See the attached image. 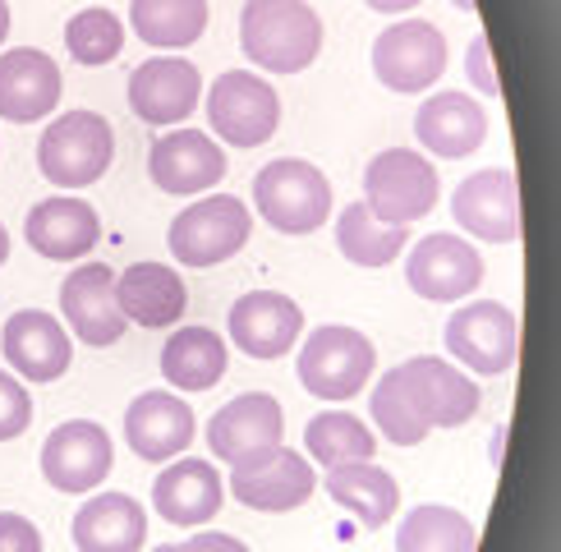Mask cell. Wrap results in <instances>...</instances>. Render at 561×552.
<instances>
[{"label": "cell", "instance_id": "6da1fadb", "mask_svg": "<svg viewBox=\"0 0 561 552\" xmlns=\"http://www.w3.org/2000/svg\"><path fill=\"white\" fill-rule=\"evenodd\" d=\"M240 46L267 74H299L322 51V19L309 0H244Z\"/></svg>", "mask_w": 561, "mask_h": 552}, {"label": "cell", "instance_id": "7a4b0ae2", "mask_svg": "<svg viewBox=\"0 0 561 552\" xmlns=\"http://www.w3.org/2000/svg\"><path fill=\"white\" fill-rule=\"evenodd\" d=\"M253 203L280 235H313L332 217V184L304 157H276L253 175Z\"/></svg>", "mask_w": 561, "mask_h": 552}, {"label": "cell", "instance_id": "3957f363", "mask_svg": "<svg viewBox=\"0 0 561 552\" xmlns=\"http://www.w3.org/2000/svg\"><path fill=\"white\" fill-rule=\"evenodd\" d=\"M115 157V134L98 111H65L37 138V171L60 189L98 184Z\"/></svg>", "mask_w": 561, "mask_h": 552}, {"label": "cell", "instance_id": "277c9868", "mask_svg": "<svg viewBox=\"0 0 561 552\" xmlns=\"http://www.w3.org/2000/svg\"><path fill=\"white\" fill-rule=\"evenodd\" d=\"M299 382L309 396L318 401H350L368 387L378 355H373V341L355 327H341V322H327L313 327L309 341L299 345Z\"/></svg>", "mask_w": 561, "mask_h": 552}, {"label": "cell", "instance_id": "5b68a950", "mask_svg": "<svg viewBox=\"0 0 561 552\" xmlns=\"http://www.w3.org/2000/svg\"><path fill=\"white\" fill-rule=\"evenodd\" d=\"M249 230H253L249 207L236 194H213L203 203H190L171 221L167 249L184 267H217L249 244Z\"/></svg>", "mask_w": 561, "mask_h": 552}, {"label": "cell", "instance_id": "8992f818", "mask_svg": "<svg viewBox=\"0 0 561 552\" xmlns=\"http://www.w3.org/2000/svg\"><path fill=\"white\" fill-rule=\"evenodd\" d=\"M364 203L387 226H414L437 203V171L414 148H387L364 171Z\"/></svg>", "mask_w": 561, "mask_h": 552}, {"label": "cell", "instance_id": "52a82bcc", "mask_svg": "<svg viewBox=\"0 0 561 552\" xmlns=\"http://www.w3.org/2000/svg\"><path fill=\"white\" fill-rule=\"evenodd\" d=\"M207 125H213L230 148H259L280 125V97L263 74L249 69H226L207 88Z\"/></svg>", "mask_w": 561, "mask_h": 552}, {"label": "cell", "instance_id": "ba28073f", "mask_svg": "<svg viewBox=\"0 0 561 552\" xmlns=\"http://www.w3.org/2000/svg\"><path fill=\"white\" fill-rule=\"evenodd\" d=\"M447 69V37L428 19H401L373 42V74L387 92H428Z\"/></svg>", "mask_w": 561, "mask_h": 552}, {"label": "cell", "instance_id": "9c48e42d", "mask_svg": "<svg viewBox=\"0 0 561 552\" xmlns=\"http://www.w3.org/2000/svg\"><path fill=\"white\" fill-rule=\"evenodd\" d=\"M401 391L410 410L424 419L428 428H460L479 414V387L474 378H465L456 364L437 359V355H419L396 368Z\"/></svg>", "mask_w": 561, "mask_h": 552}, {"label": "cell", "instance_id": "30bf717a", "mask_svg": "<svg viewBox=\"0 0 561 552\" xmlns=\"http://www.w3.org/2000/svg\"><path fill=\"white\" fill-rule=\"evenodd\" d=\"M313 488H318L313 460H304L290 447H272L230 470V493L249 511H272V516L295 511V506L313 497Z\"/></svg>", "mask_w": 561, "mask_h": 552}, {"label": "cell", "instance_id": "8fae6325", "mask_svg": "<svg viewBox=\"0 0 561 552\" xmlns=\"http://www.w3.org/2000/svg\"><path fill=\"white\" fill-rule=\"evenodd\" d=\"M111 465H115V442H111V433L92 419H69V424L51 428V437L42 442V474L56 493L79 497L88 488H98L111 474Z\"/></svg>", "mask_w": 561, "mask_h": 552}, {"label": "cell", "instance_id": "7c38bea8", "mask_svg": "<svg viewBox=\"0 0 561 552\" xmlns=\"http://www.w3.org/2000/svg\"><path fill=\"white\" fill-rule=\"evenodd\" d=\"M405 281H410V290L419 299H433V304H456V299L479 290L483 258H479V249L470 240L437 230V235H424L410 249Z\"/></svg>", "mask_w": 561, "mask_h": 552}, {"label": "cell", "instance_id": "4fadbf2b", "mask_svg": "<svg viewBox=\"0 0 561 552\" xmlns=\"http://www.w3.org/2000/svg\"><path fill=\"white\" fill-rule=\"evenodd\" d=\"M516 341H520L516 313L497 304V299H479V304H465L447 318V350L474 373L488 378L506 373L516 364Z\"/></svg>", "mask_w": 561, "mask_h": 552}, {"label": "cell", "instance_id": "5bb4252c", "mask_svg": "<svg viewBox=\"0 0 561 552\" xmlns=\"http://www.w3.org/2000/svg\"><path fill=\"white\" fill-rule=\"evenodd\" d=\"M203 74L184 56H152L129 74V111L144 125H184L198 111Z\"/></svg>", "mask_w": 561, "mask_h": 552}, {"label": "cell", "instance_id": "9a60e30c", "mask_svg": "<svg viewBox=\"0 0 561 552\" xmlns=\"http://www.w3.org/2000/svg\"><path fill=\"white\" fill-rule=\"evenodd\" d=\"M451 217L465 235L488 240V244H511L520 235L516 171L493 166V171H474L470 180H460L451 194Z\"/></svg>", "mask_w": 561, "mask_h": 552}, {"label": "cell", "instance_id": "2e32d148", "mask_svg": "<svg viewBox=\"0 0 561 552\" xmlns=\"http://www.w3.org/2000/svg\"><path fill=\"white\" fill-rule=\"evenodd\" d=\"M280 437H286V419H280V405L267 391H244V396L226 401L213 419H207V447H213V456L226 460L230 470L280 447Z\"/></svg>", "mask_w": 561, "mask_h": 552}, {"label": "cell", "instance_id": "e0dca14e", "mask_svg": "<svg viewBox=\"0 0 561 552\" xmlns=\"http://www.w3.org/2000/svg\"><path fill=\"white\" fill-rule=\"evenodd\" d=\"M60 313L69 322V332L83 345H92V350L115 345L129 327V318L121 313V299H115V272L106 263H83L65 276Z\"/></svg>", "mask_w": 561, "mask_h": 552}, {"label": "cell", "instance_id": "ac0fdd59", "mask_svg": "<svg viewBox=\"0 0 561 552\" xmlns=\"http://www.w3.org/2000/svg\"><path fill=\"white\" fill-rule=\"evenodd\" d=\"M226 327L236 350H244L249 359H280L286 350H295V341L304 332V313L280 290H249L230 304Z\"/></svg>", "mask_w": 561, "mask_h": 552}, {"label": "cell", "instance_id": "d6986e66", "mask_svg": "<svg viewBox=\"0 0 561 552\" xmlns=\"http://www.w3.org/2000/svg\"><path fill=\"white\" fill-rule=\"evenodd\" d=\"M148 175L161 194L190 198L221 184L226 175V152L207 138L203 129H171L148 148Z\"/></svg>", "mask_w": 561, "mask_h": 552}, {"label": "cell", "instance_id": "ffe728a7", "mask_svg": "<svg viewBox=\"0 0 561 552\" xmlns=\"http://www.w3.org/2000/svg\"><path fill=\"white\" fill-rule=\"evenodd\" d=\"M194 433H198L194 410L175 391H144L125 410V442L138 460H152V465L175 460L194 442Z\"/></svg>", "mask_w": 561, "mask_h": 552}, {"label": "cell", "instance_id": "44dd1931", "mask_svg": "<svg viewBox=\"0 0 561 552\" xmlns=\"http://www.w3.org/2000/svg\"><path fill=\"white\" fill-rule=\"evenodd\" d=\"M60 102V65L37 46H14L0 56V115L14 125H37Z\"/></svg>", "mask_w": 561, "mask_h": 552}, {"label": "cell", "instance_id": "7402d4cb", "mask_svg": "<svg viewBox=\"0 0 561 552\" xmlns=\"http://www.w3.org/2000/svg\"><path fill=\"white\" fill-rule=\"evenodd\" d=\"M0 350H5L10 368L28 382H56L69 359H75V345H69V332L46 309H23L5 322L0 332Z\"/></svg>", "mask_w": 561, "mask_h": 552}, {"label": "cell", "instance_id": "603a6c76", "mask_svg": "<svg viewBox=\"0 0 561 552\" xmlns=\"http://www.w3.org/2000/svg\"><path fill=\"white\" fill-rule=\"evenodd\" d=\"M115 299H121V313L134 327H175L190 309V290H184V276L175 267L161 263H134L125 272H115Z\"/></svg>", "mask_w": 561, "mask_h": 552}, {"label": "cell", "instance_id": "cb8c5ba5", "mask_svg": "<svg viewBox=\"0 0 561 552\" xmlns=\"http://www.w3.org/2000/svg\"><path fill=\"white\" fill-rule=\"evenodd\" d=\"M23 240L51 263H79L102 240V217L83 198H46L23 221Z\"/></svg>", "mask_w": 561, "mask_h": 552}, {"label": "cell", "instance_id": "d4e9b609", "mask_svg": "<svg viewBox=\"0 0 561 552\" xmlns=\"http://www.w3.org/2000/svg\"><path fill=\"white\" fill-rule=\"evenodd\" d=\"M414 134L433 157L456 161L483 148L488 138V115L470 92H433L414 115Z\"/></svg>", "mask_w": 561, "mask_h": 552}, {"label": "cell", "instance_id": "484cf974", "mask_svg": "<svg viewBox=\"0 0 561 552\" xmlns=\"http://www.w3.org/2000/svg\"><path fill=\"white\" fill-rule=\"evenodd\" d=\"M226 502V483L207 460H171L152 483V506L171 525H207Z\"/></svg>", "mask_w": 561, "mask_h": 552}, {"label": "cell", "instance_id": "4316f807", "mask_svg": "<svg viewBox=\"0 0 561 552\" xmlns=\"http://www.w3.org/2000/svg\"><path fill=\"white\" fill-rule=\"evenodd\" d=\"M144 539H148V516L129 493L88 497L75 516L79 552H138Z\"/></svg>", "mask_w": 561, "mask_h": 552}, {"label": "cell", "instance_id": "83f0119b", "mask_svg": "<svg viewBox=\"0 0 561 552\" xmlns=\"http://www.w3.org/2000/svg\"><path fill=\"white\" fill-rule=\"evenodd\" d=\"M327 497H332L341 511H350L364 529H382L396 506H401V488H396V479L373 465V460H350V465H332L327 470Z\"/></svg>", "mask_w": 561, "mask_h": 552}, {"label": "cell", "instance_id": "f1b7e54d", "mask_svg": "<svg viewBox=\"0 0 561 552\" xmlns=\"http://www.w3.org/2000/svg\"><path fill=\"white\" fill-rule=\"evenodd\" d=\"M161 378L180 391H207L226 378V341L213 327H180L161 345Z\"/></svg>", "mask_w": 561, "mask_h": 552}, {"label": "cell", "instance_id": "f546056e", "mask_svg": "<svg viewBox=\"0 0 561 552\" xmlns=\"http://www.w3.org/2000/svg\"><path fill=\"white\" fill-rule=\"evenodd\" d=\"M129 28L157 51H184L207 33V0H129Z\"/></svg>", "mask_w": 561, "mask_h": 552}, {"label": "cell", "instance_id": "4dcf8cb0", "mask_svg": "<svg viewBox=\"0 0 561 552\" xmlns=\"http://www.w3.org/2000/svg\"><path fill=\"white\" fill-rule=\"evenodd\" d=\"M405 244H410V226L378 221L368 212V203H345V212L336 217V249L355 267H387L391 258H401Z\"/></svg>", "mask_w": 561, "mask_h": 552}, {"label": "cell", "instance_id": "1f68e13d", "mask_svg": "<svg viewBox=\"0 0 561 552\" xmlns=\"http://www.w3.org/2000/svg\"><path fill=\"white\" fill-rule=\"evenodd\" d=\"M479 529L470 516L451 511V506H414V511L396 529V552H474Z\"/></svg>", "mask_w": 561, "mask_h": 552}, {"label": "cell", "instance_id": "d6a6232c", "mask_svg": "<svg viewBox=\"0 0 561 552\" xmlns=\"http://www.w3.org/2000/svg\"><path fill=\"white\" fill-rule=\"evenodd\" d=\"M304 447L318 465H350V460H373L378 451V437L364 419H355L350 410H322L304 424Z\"/></svg>", "mask_w": 561, "mask_h": 552}, {"label": "cell", "instance_id": "836d02e7", "mask_svg": "<svg viewBox=\"0 0 561 552\" xmlns=\"http://www.w3.org/2000/svg\"><path fill=\"white\" fill-rule=\"evenodd\" d=\"M65 46H69V56H75L79 65L102 69V65H111L115 56H121L125 23L106 5H88V10H79L75 19L65 23Z\"/></svg>", "mask_w": 561, "mask_h": 552}, {"label": "cell", "instance_id": "e575fe53", "mask_svg": "<svg viewBox=\"0 0 561 552\" xmlns=\"http://www.w3.org/2000/svg\"><path fill=\"white\" fill-rule=\"evenodd\" d=\"M368 410H373V424H378L382 437H387V442H396V447H419V442H424V437L433 433V428L410 410L405 391H401V378H396V368H387L382 382L373 387Z\"/></svg>", "mask_w": 561, "mask_h": 552}, {"label": "cell", "instance_id": "d590c367", "mask_svg": "<svg viewBox=\"0 0 561 552\" xmlns=\"http://www.w3.org/2000/svg\"><path fill=\"white\" fill-rule=\"evenodd\" d=\"M28 424H33V396H28V387H23L14 373L0 368V442H10V437L28 433Z\"/></svg>", "mask_w": 561, "mask_h": 552}, {"label": "cell", "instance_id": "8d00e7d4", "mask_svg": "<svg viewBox=\"0 0 561 552\" xmlns=\"http://www.w3.org/2000/svg\"><path fill=\"white\" fill-rule=\"evenodd\" d=\"M0 552H42V534L28 516L0 511Z\"/></svg>", "mask_w": 561, "mask_h": 552}, {"label": "cell", "instance_id": "74e56055", "mask_svg": "<svg viewBox=\"0 0 561 552\" xmlns=\"http://www.w3.org/2000/svg\"><path fill=\"white\" fill-rule=\"evenodd\" d=\"M465 69H470V83L479 92H488V97H497L502 83H497V69H493V46H488V37H474L470 51H465Z\"/></svg>", "mask_w": 561, "mask_h": 552}, {"label": "cell", "instance_id": "f35d334b", "mask_svg": "<svg viewBox=\"0 0 561 552\" xmlns=\"http://www.w3.org/2000/svg\"><path fill=\"white\" fill-rule=\"evenodd\" d=\"M175 552H249V543H240L236 534H194L175 543Z\"/></svg>", "mask_w": 561, "mask_h": 552}, {"label": "cell", "instance_id": "ab89813d", "mask_svg": "<svg viewBox=\"0 0 561 552\" xmlns=\"http://www.w3.org/2000/svg\"><path fill=\"white\" fill-rule=\"evenodd\" d=\"M368 10H378V14H405V10H414L419 0H364Z\"/></svg>", "mask_w": 561, "mask_h": 552}, {"label": "cell", "instance_id": "60d3db41", "mask_svg": "<svg viewBox=\"0 0 561 552\" xmlns=\"http://www.w3.org/2000/svg\"><path fill=\"white\" fill-rule=\"evenodd\" d=\"M5 258H10V230L0 221V267H5Z\"/></svg>", "mask_w": 561, "mask_h": 552}, {"label": "cell", "instance_id": "b9f144b4", "mask_svg": "<svg viewBox=\"0 0 561 552\" xmlns=\"http://www.w3.org/2000/svg\"><path fill=\"white\" fill-rule=\"evenodd\" d=\"M5 37H10V5L0 0V42H5Z\"/></svg>", "mask_w": 561, "mask_h": 552}, {"label": "cell", "instance_id": "7bdbcfd3", "mask_svg": "<svg viewBox=\"0 0 561 552\" xmlns=\"http://www.w3.org/2000/svg\"><path fill=\"white\" fill-rule=\"evenodd\" d=\"M456 10H465V14H474V0H451Z\"/></svg>", "mask_w": 561, "mask_h": 552}, {"label": "cell", "instance_id": "ee69618b", "mask_svg": "<svg viewBox=\"0 0 561 552\" xmlns=\"http://www.w3.org/2000/svg\"><path fill=\"white\" fill-rule=\"evenodd\" d=\"M152 552H175V543H161V548H152Z\"/></svg>", "mask_w": 561, "mask_h": 552}]
</instances>
